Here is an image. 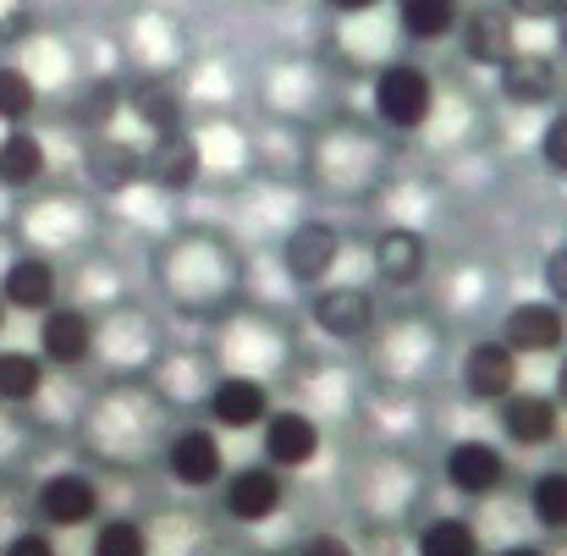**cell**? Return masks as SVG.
Here are the masks:
<instances>
[{"mask_svg": "<svg viewBox=\"0 0 567 556\" xmlns=\"http://www.w3.org/2000/svg\"><path fill=\"white\" fill-rule=\"evenodd\" d=\"M370 111H375L385 127H396V133H419V127L430 122V111H435V83H430V72L413 66V61L380 66L375 83H370Z\"/></svg>", "mask_w": 567, "mask_h": 556, "instance_id": "cell-1", "label": "cell"}, {"mask_svg": "<svg viewBox=\"0 0 567 556\" xmlns=\"http://www.w3.org/2000/svg\"><path fill=\"white\" fill-rule=\"evenodd\" d=\"M220 485H226V491H220L226 518H237V524H270V518L287 507V474H276L270 463L231 469Z\"/></svg>", "mask_w": 567, "mask_h": 556, "instance_id": "cell-2", "label": "cell"}, {"mask_svg": "<svg viewBox=\"0 0 567 556\" xmlns=\"http://www.w3.org/2000/svg\"><path fill=\"white\" fill-rule=\"evenodd\" d=\"M502 342H507L518 359H546V353H563V342H567V309L546 303V298L513 303V309L502 315Z\"/></svg>", "mask_w": 567, "mask_h": 556, "instance_id": "cell-3", "label": "cell"}, {"mask_svg": "<svg viewBox=\"0 0 567 556\" xmlns=\"http://www.w3.org/2000/svg\"><path fill=\"white\" fill-rule=\"evenodd\" d=\"M259 435H265V463L276 474H298V469H309L320 457V424L309 413H298V408H270Z\"/></svg>", "mask_w": 567, "mask_h": 556, "instance_id": "cell-4", "label": "cell"}, {"mask_svg": "<svg viewBox=\"0 0 567 556\" xmlns=\"http://www.w3.org/2000/svg\"><path fill=\"white\" fill-rule=\"evenodd\" d=\"M33 507H39L44 529H83V524L100 518V485L89 474H78V469H61V474H50L39 485Z\"/></svg>", "mask_w": 567, "mask_h": 556, "instance_id": "cell-5", "label": "cell"}, {"mask_svg": "<svg viewBox=\"0 0 567 556\" xmlns=\"http://www.w3.org/2000/svg\"><path fill=\"white\" fill-rule=\"evenodd\" d=\"M166 469L183 491H209L226 480V446L209 424H193V430H177L172 446H166Z\"/></svg>", "mask_w": 567, "mask_h": 556, "instance_id": "cell-6", "label": "cell"}, {"mask_svg": "<svg viewBox=\"0 0 567 556\" xmlns=\"http://www.w3.org/2000/svg\"><path fill=\"white\" fill-rule=\"evenodd\" d=\"M337 254H342V237L331 220H298L281 243V270L303 287H320L337 270Z\"/></svg>", "mask_w": 567, "mask_h": 556, "instance_id": "cell-7", "label": "cell"}, {"mask_svg": "<svg viewBox=\"0 0 567 556\" xmlns=\"http://www.w3.org/2000/svg\"><path fill=\"white\" fill-rule=\"evenodd\" d=\"M496 424L513 446H551L557 430H563V408L546 397V391H513L507 402H496Z\"/></svg>", "mask_w": 567, "mask_h": 556, "instance_id": "cell-8", "label": "cell"}, {"mask_svg": "<svg viewBox=\"0 0 567 556\" xmlns=\"http://www.w3.org/2000/svg\"><path fill=\"white\" fill-rule=\"evenodd\" d=\"M446 485H452L457 496H468V502L496 496V491L507 485V457H502V446H491V441H457V446L446 452Z\"/></svg>", "mask_w": 567, "mask_h": 556, "instance_id": "cell-9", "label": "cell"}, {"mask_svg": "<svg viewBox=\"0 0 567 556\" xmlns=\"http://www.w3.org/2000/svg\"><path fill=\"white\" fill-rule=\"evenodd\" d=\"M463 391H468L474 402H507V397L518 391V353H513L502 337L474 342V348L463 353Z\"/></svg>", "mask_w": 567, "mask_h": 556, "instance_id": "cell-10", "label": "cell"}, {"mask_svg": "<svg viewBox=\"0 0 567 556\" xmlns=\"http://www.w3.org/2000/svg\"><path fill=\"white\" fill-rule=\"evenodd\" d=\"M496 83H502V94L513 105H551L557 89H563V66L546 50H513L496 66Z\"/></svg>", "mask_w": 567, "mask_h": 556, "instance_id": "cell-11", "label": "cell"}, {"mask_svg": "<svg viewBox=\"0 0 567 556\" xmlns=\"http://www.w3.org/2000/svg\"><path fill=\"white\" fill-rule=\"evenodd\" d=\"M309 315H315V326H320L331 342H359V337H370V326H375V298H370L364 287H320Z\"/></svg>", "mask_w": 567, "mask_h": 556, "instance_id": "cell-12", "label": "cell"}, {"mask_svg": "<svg viewBox=\"0 0 567 556\" xmlns=\"http://www.w3.org/2000/svg\"><path fill=\"white\" fill-rule=\"evenodd\" d=\"M89 353H94V320H89L83 309L55 303L50 315H39V359H44V364L72 370V364H83Z\"/></svg>", "mask_w": 567, "mask_h": 556, "instance_id": "cell-13", "label": "cell"}, {"mask_svg": "<svg viewBox=\"0 0 567 556\" xmlns=\"http://www.w3.org/2000/svg\"><path fill=\"white\" fill-rule=\"evenodd\" d=\"M270 419V391L254 374H226L209 391V424L215 430H259Z\"/></svg>", "mask_w": 567, "mask_h": 556, "instance_id": "cell-14", "label": "cell"}, {"mask_svg": "<svg viewBox=\"0 0 567 556\" xmlns=\"http://www.w3.org/2000/svg\"><path fill=\"white\" fill-rule=\"evenodd\" d=\"M457 44H463V55L474 61V66H502L518 44H513V17L502 11V6H474V11H463V22H457Z\"/></svg>", "mask_w": 567, "mask_h": 556, "instance_id": "cell-15", "label": "cell"}, {"mask_svg": "<svg viewBox=\"0 0 567 556\" xmlns=\"http://www.w3.org/2000/svg\"><path fill=\"white\" fill-rule=\"evenodd\" d=\"M55 287H61L55 281V265L39 259V254H22L0 276V303L6 309H22V315H50L55 309Z\"/></svg>", "mask_w": 567, "mask_h": 556, "instance_id": "cell-16", "label": "cell"}, {"mask_svg": "<svg viewBox=\"0 0 567 556\" xmlns=\"http://www.w3.org/2000/svg\"><path fill=\"white\" fill-rule=\"evenodd\" d=\"M370 259H375V276L385 287H413L430 270V243L413 226H385L370 248Z\"/></svg>", "mask_w": 567, "mask_h": 556, "instance_id": "cell-17", "label": "cell"}, {"mask_svg": "<svg viewBox=\"0 0 567 556\" xmlns=\"http://www.w3.org/2000/svg\"><path fill=\"white\" fill-rule=\"evenodd\" d=\"M144 177L166 193H183V187L198 183V144L188 133H166L155 138V150L144 155Z\"/></svg>", "mask_w": 567, "mask_h": 556, "instance_id": "cell-18", "label": "cell"}, {"mask_svg": "<svg viewBox=\"0 0 567 556\" xmlns=\"http://www.w3.org/2000/svg\"><path fill=\"white\" fill-rule=\"evenodd\" d=\"M396 22H402L408 39L435 44V39H452V33H457L463 6H457V0H396Z\"/></svg>", "mask_w": 567, "mask_h": 556, "instance_id": "cell-19", "label": "cell"}, {"mask_svg": "<svg viewBox=\"0 0 567 556\" xmlns=\"http://www.w3.org/2000/svg\"><path fill=\"white\" fill-rule=\"evenodd\" d=\"M133 116H138L155 138L183 133V94H177L166 78H144V83L133 89Z\"/></svg>", "mask_w": 567, "mask_h": 556, "instance_id": "cell-20", "label": "cell"}, {"mask_svg": "<svg viewBox=\"0 0 567 556\" xmlns=\"http://www.w3.org/2000/svg\"><path fill=\"white\" fill-rule=\"evenodd\" d=\"M89 177L105 187V193L138 183V177H144V150H133V144H122V138H94V150H89Z\"/></svg>", "mask_w": 567, "mask_h": 556, "instance_id": "cell-21", "label": "cell"}, {"mask_svg": "<svg viewBox=\"0 0 567 556\" xmlns=\"http://www.w3.org/2000/svg\"><path fill=\"white\" fill-rule=\"evenodd\" d=\"M44 177V144L28 127H11L0 138V183L6 187H33Z\"/></svg>", "mask_w": 567, "mask_h": 556, "instance_id": "cell-22", "label": "cell"}, {"mask_svg": "<svg viewBox=\"0 0 567 556\" xmlns=\"http://www.w3.org/2000/svg\"><path fill=\"white\" fill-rule=\"evenodd\" d=\"M44 391V359L22 348H0V402H33Z\"/></svg>", "mask_w": 567, "mask_h": 556, "instance_id": "cell-23", "label": "cell"}, {"mask_svg": "<svg viewBox=\"0 0 567 556\" xmlns=\"http://www.w3.org/2000/svg\"><path fill=\"white\" fill-rule=\"evenodd\" d=\"M419 556H480V529L468 518H430L419 529Z\"/></svg>", "mask_w": 567, "mask_h": 556, "instance_id": "cell-24", "label": "cell"}, {"mask_svg": "<svg viewBox=\"0 0 567 556\" xmlns=\"http://www.w3.org/2000/svg\"><path fill=\"white\" fill-rule=\"evenodd\" d=\"M529 513L540 529H567V469H546L535 485H529Z\"/></svg>", "mask_w": 567, "mask_h": 556, "instance_id": "cell-25", "label": "cell"}, {"mask_svg": "<svg viewBox=\"0 0 567 556\" xmlns=\"http://www.w3.org/2000/svg\"><path fill=\"white\" fill-rule=\"evenodd\" d=\"M33 105H39L33 78H28L22 66H0V122H6V133L22 127V122L33 116Z\"/></svg>", "mask_w": 567, "mask_h": 556, "instance_id": "cell-26", "label": "cell"}, {"mask_svg": "<svg viewBox=\"0 0 567 556\" xmlns=\"http://www.w3.org/2000/svg\"><path fill=\"white\" fill-rule=\"evenodd\" d=\"M94 556H150V535H144V524H133V518H105L100 529H94Z\"/></svg>", "mask_w": 567, "mask_h": 556, "instance_id": "cell-27", "label": "cell"}, {"mask_svg": "<svg viewBox=\"0 0 567 556\" xmlns=\"http://www.w3.org/2000/svg\"><path fill=\"white\" fill-rule=\"evenodd\" d=\"M540 166L551 177H567V111H557L546 127H540Z\"/></svg>", "mask_w": 567, "mask_h": 556, "instance_id": "cell-28", "label": "cell"}, {"mask_svg": "<svg viewBox=\"0 0 567 556\" xmlns=\"http://www.w3.org/2000/svg\"><path fill=\"white\" fill-rule=\"evenodd\" d=\"M540 281H546V303L567 309V243H557V248L546 254V265H540Z\"/></svg>", "mask_w": 567, "mask_h": 556, "instance_id": "cell-29", "label": "cell"}, {"mask_svg": "<svg viewBox=\"0 0 567 556\" xmlns=\"http://www.w3.org/2000/svg\"><path fill=\"white\" fill-rule=\"evenodd\" d=\"M0 556H61L55 552V540H50V529H22V535H11Z\"/></svg>", "mask_w": 567, "mask_h": 556, "instance_id": "cell-30", "label": "cell"}, {"mask_svg": "<svg viewBox=\"0 0 567 556\" xmlns=\"http://www.w3.org/2000/svg\"><path fill=\"white\" fill-rule=\"evenodd\" d=\"M563 6L567 0H502V11H507V17H535V22H551Z\"/></svg>", "mask_w": 567, "mask_h": 556, "instance_id": "cell-31", "label": "cell"}, {"mask_svg": "<svg viewBox=\"0 0 567 556\" xmlns=\"http://www.w3.org/2000/svg\"><path fill=\"white\" fill-rule=\"evenodd\" d=\"M298 556H359V552H353L342 535H315V540H309Z\"/></svg>", "mask_w": 567, "mask_h": 556, "instance_id": "cell-32", "label": "cell"}, {"mask_svg": "<svg viewBox=\"0 0 567 556\" xmlns=\"http://www.w3.org/2000/svg\"><path fill=\"white\" fill-rule=\"evenodd\" d=\"M551 402L567 408V353H563V364H557V380H551Z\"/></svg>", "mask_w": 567, "mask_h": 556, "instance_id": "cell-33", "label": "cell"}, {"mask_svg": "<svg viewBox=\"0 0 567 556\" xmlns=\"http://www.w3.org/2000/svg\"><path fill=\"white\" fill-rule=\"evenodd\" d=\"M331 11H375L380 0H326Z\"/></svg>", "mask_w": 567, "mask_h": 556, "instance_id": "cell-34", "label": "cell"}, {"mask_svg": "<svg viewBox=\"0 0 567 556\" xmlns=\"http://www.w3.org/2000/svg\"><path fill=\"white\" fill-rule=\"evenodd\" d=\"M496 556H546V552H540V546H529V540H518V546H502Z\"/></svg>", "mask_w": 567, "mask_h": 556, "instance_id": "cell-35", "label": "cell"}, {"mask_svg": "<svg viewBox=\"0 0 567 556\" xmlns=\"http://www.w3.org/2000/svg\"><path fill=\"white\" fill-rule=\"evenodd\" d=\"M551 22H557V39H563V50H567V6L557 11V17H551Z\"/></svg>", "mask_w": 567, "mask_h": 556, "instance_id": "cell-36", "label": "cell"}, {"mask_svg": "<svg viewBox=\"0 0 567 556\" xmlns=\"http://www.w3.org/2000/svg\"><path fill=\"white\" fill-rule=\"evenodd\" d=\"M0 331H6V303H0Z\"/></svg>", "mask_w": 567, "mask_h": 556, "instance_id": "cell-37", "label": "cell"}]
</instances>
